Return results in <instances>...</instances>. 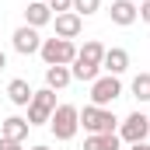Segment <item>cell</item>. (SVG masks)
Returning a JSON list of instances; mask_svg holds the SVG:
<instances>
[{
    "instance_id": "6da1fadb",
    "label": "cell",
    "mask_w": 150,
    "mask_h": 150,
    "mask_svg": "<svg viewBox=\"0 0 150 150\" xmlns=\"http://www.w3.org/2000/svg\"><path fill=\"white\" fill-rule=\"evenodd\" d=\"M49 129H52V136L56 140H74L77 129H80V108L77 105H56V112L49 119Z\"/></svg>"
},
{
    "instance_id": "7a4b0ae2",
    "label": "cell",
    "mask_w": 150,
    "mask_h": 150,
    "mask_svg": "<svg viewBox=\"0 0 150 150\" xmlns=\"http://www.w3.org/2000/svg\"><path fill=\"white\" fill-rule=\"evenodd\" d=\"M38 56L45 59V67H70L77 59V45L70 38H42Z\"/></svg>"
},
{
    "instance_id": "3957f363",
    "label": "cell",
    "mask_w": 150,
    "mask_h": 150,
    "mask_svg": "<svg viewBox=\"0 0 150 150\" xmlns=\"http://www.w3.org/2000/svg\"><path fill=\"white\" fill-rule=\"evenodd\" d=\"M115 119L112 108H98V105H87L84 112H80V126L91 133V136H101V133H115Z\"/></svg>"
},
{
    "instance_id": "277c9868",
    "label": "cell",
    "mask_w": 150,
    "mask_h": 150,
    "mask_svg": "<svg viewBox=\"0 0 150 150\" xmlns=\"http://www.w3.org/2000/svg\"><path fill=\"white\" fill-rule=\"evenodd\" d=\"M56 112V91H49V87H42L32 94V101H28V126H42V122H49Z\"/></svg>"
},
{
    "instance_id": "5b68a950",
    "label": "cell",
    "mask_w": 150,
    "mask_h": 150,
    "mask_svg": "<svg viewBox=\"0 0 150 150\" xmlns=\"http://www.w3.org/2000/svg\"><path fill=\"white\" fill-rule=\"evenodd\" d=\"M147 136H150V119L143 112H133V115H126V122H122V129H119V140L122 143H147Z\"/></svg>"
},
{
    "instance_id": "8992f818",
    "label": "cell",
    "mask_w": 150,
    "mask_h": 150,
    "mask_svg": "<svg viewBox=\"0 0 150 150\" xmlns=\"http://www.w3.org/2000/svg\"><path fill=\"white\" fill-rule=\"evenodd\" d=\"M119 94H122V84H119V77H112V74L98 77V80L91 84V105H98V108H108Z\"/></svg>"
},
{
    "instance_id": "52a82bcc",
    "label": "cell",
    "mask_w": 150,
    "mask_h": 150,
    "mask_svg": "<svg viewBox=\"0 0 150 150\" xmlns=\"http://www.w3.org/2000/svg\"><path fill=\"white\" fill-rule=\"evenodd\" d=\"M52 25H56V38H70L74 42L80 35V28H84V18L74 14V11H67V14H52Z\"/></svg>"
},
{
    "instance_id": "ba28073f",
    "label": "cell",
    "mask_w": 150,
    "mask_h": 150,
    "mask_svg": "<svg viewBox=\"0 0 150 150\" xmlns=\"http://www.w3.org/2000/svg\"><path fill=\"white\" fill-rule=\"evenodd\" d=\"M14 49L21 52V56H32V52H38L42 49V35H38V28H28V25H21L18 32H14Z\"/></svg>"
},
{
    "instance_id": "9c48e42d",
    "label": "cell",
    "mask_w": 150,
    "mask_h": 150,
    "mask_svg": "<svg viewBox=\"0 0 150 150\" xmlns=\"http://www.w3.org/2000/svg\"><path fill=\"white\" fill-rule=\"evenodd\" d=\"M112 25H119V28H129L136 18H140V11H136V4L133 0H112Z\"/></svg>"
},
{
    "instance_id": "30bf717a",
    "label": "cell",
    "mask_w": 150,
    "mask_h": 150,
    "mask_svg": "<svg viewBox=\"0 0 150 150\" xmlns=\"http://www.w3.org/2000/svg\"><path fill=\"white\" fill-rule=\"evenodd\" d=\"M49 21H52V11H49V4L32 0V4L25 7V25H28V28H45Z\"/></svg>"
},
{
    "instance_id": "8fae6325",
    "label": "cell",
    "mask_w": 150,
    "mask_h": 150,
    "mask_svg": "<svg viewBox=\"0 0 150 150\" xmlns=\"http://www.w3.org/2000/svg\"><path fill=\"white\" fill-rule=\"evenodd\" d=\"M101 70H105V74H112V77L126 74V70H129V52H126V49H105Z\"/></svg>"
},
{
    "instance_id": "7c38bea8",
    "label": "cell",
    "mask_w": 150,
    "mask_h": 150,
    "mask_svg": "<svg viewBox=\"0 0 150 150\" xmlns=\"http://www.w3.org/2000/svg\"><path fill=\"white\" fill-rule=\"evenodd\" d=\"M32 94H35V91H32V84H28V80H21V77H14V80L7 84V98H11L18 108H28Z\"/></svg>"
},
{
    "instance_id": "4fadbf2b",
    "label": "cell",
    "mask_w": 150,
    "mask_h": 150,
    "mask_svg": "<svg viewBox=\"0 0 150 150\" xmlns=\"http://www.w3.org/2000/svg\"><path fill=\"white\" fill-rule=\"evenodd\" d=\"M28 129H32V126H28V119L11 115V119H4V126H0V136H4V140H18V143H21V140L28 136Z\"/></svg>"
},
{
    "instance_id": "5bb4252c",
    "label": "cell",
    "mask_w": 150,
    "mask_h": 150,
    "mask_svg": "<svg viewBox=\"0 0 150 150\" xmlns=\"http://www.w3.org/2000/svg\"><path fill=\"white\" fill-rule=\"evenodd\" d=\"M70 80H74L70 67H45V87L49 91H63Z\"/></svg>"
},
{
    "instance_id": "9a60e30c",
    "label": "cell",
    "mask_w": 150,
    "mask_h": 150,
    "mask_svg": "<svg viewBox=\"0 0 150 150\" xmlns=\"http://www.w3.org/2000/svg\"><path fill=\"white\" fill-rule=\"evenodd\" d=\"M77 59H80V63H91V67H101L105 45H101L98 38H91V42H84V49H77Z\"/></svg>"
},
{
    "instance_id": "2e32d148",
    "label": "cell",
    "mask_w": 150,
    "mask_h": 150,
    "mask_svg": "<svg viewBox=\"0 0 150 150\" xmlns=\"http://www.w3.org/2000/svg\"><path fill=\"white\" fill-rule=\"evenodd\" d=\"M119 147H122L119 133H101V136H87L84 140V150H119Z\"/></svg>"
},
{
    "instance_id": "e0dca14e",
    "label": "cell",
    "mask_w": 150,
    "mask_h": 150,
    "mask_svg": "<svg viewBox=\"0 0 150 150\" xmlns=\"http://www.w3.org/2000/svg\"><path fill=\"white\" fill-rule=\"evenodd\" d=\"M70 74H74V80H87V84H94V80L101 77V67H91V63L74 59V63H70Z\"/></svg>"
},
{
    "instance_id": "ac0fdd59",
    "label": "cell",
    "mask_w": 150,
    "mask_h": 150,
    "mask_svg": "<svg viewBox=\"0 0 150 150\" xmlns=\"http://www.w3.org/2000/svg\"><path fill=\"white\" fill-rule=\"evenodd\" d=\"M133 98L136 101H150V74H136L133 77Z\"/></svg>"
},
{
    "instance_id": "d6986e66",
    "label": "cell",
    "mask_w": 150,
    "mask_h": 150,
    "mask_svg": "<svg viewBox=\"0 0 150 150\" xmlns=\"http://www.w3.org/2000/svg\"><path fill=\"white\" fill-rule=\"evenodd\" d=\"M98 11H101V0H74V14H80V18H91Z\"/></svg>"
},
{
    "instance_id": "ffe728a7",
    "label": "cell",
    "mask_w": 150,
    "mask_h": 150,
    "mask_svg": "<svg viewBox=\"0 0 150 150\" xmlns=\"http://www.w3.org/2000/svg\"><path fill=\"white\" fill-rule=\"evenodd\" d=\"M49 4V11H56V14H67V11H74V0H45Z\"/></svg>"
},
{
    "instance_id": "44dd1931",
    "label": "cell",
    "mask_w": 150,
    "mask_h": 150,
    "mask_svg": "<svg viewBox=\"0 0 150 150\" xmlns=\"http://www.w3.org/2000/svg\"><path fill=\"white\" fill-rule=\"evenodd\" d=\"M136 11H140V21H147V25H150V0H140Z\"/></svg>"
},
{
    "instance_id": "7402d4cb",
    "label": "cell",
    "mask_w": 150,
    "mask_h": 150,
    "mask_svg": "<svg viewBox=\"0 0 150 150\" xmlns=\"http://www.w3.org/2000/svg\"><path fill=\"white\" fill-rule=\"evenodd\" d=\"M0 150H25V147H21L18 140H4V136H0Z\"/></svg>"
},
{
    "instance_id": "603a6c76",
    "label": "cell",
    "mask_w": 150,
    "mask_h": 150,
    "mask_svg": "<svg viewBox=\"0 0 150 150\" xmlns=\"http://www.w3.org/2000/svg\"><path fill=\"white\" fill-rule=\"evenodd\" d=\"M129 150H150V143H133Z\"/></svg>"
},
{
    "instance_id": "cb8c5ba5",
    "label": "cell",
    "mask_w": 150,
    "mask_h": 150,
    "mask_svg": "<svg viewBox=\"0 0 150 150\" xmlns=\"http://www.w3.org/2000/svg\"><path fill=\"white\" fill-rule=\"evenodd\" d=\"M4 67H7V56H4V52H0V70H4Z\"/></svg>"
},
{
    "instance_id": "d4e9b609",
    "label": "cell",
    "mask_w": 150,
    "mask_h": 150,
    "mask_svg": "<svg viewBox=\"0 0 150 150\" xmlns=\"http://www.w3.org/2000/svg\"><path fill=\"white\" fill-rule=\"evenodd\" d=\"M32 150H49V147H45V143H35V147H32Z\"/></svg>"
}]
</instances>
